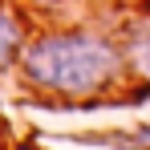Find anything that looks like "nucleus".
Instances as JSON below:
<instances>
[{
    "mask_svg": "<svg viewBox=\"0 0 150 150\" xmlns=\"http://www.w3.org/2000/svg\"><path fill=\"white\" fill-rule=\"evenodd\" d=\"M21 69L25 81L37 89H49L61 98H89L118 77L122 57L105 37L69 28V33H45L33 45H25Z\"/></svg>",
    "mask_w": 150,
    "mask_h": 150,
    "instance_id": "nucleus-1",
    "label": "nucleus"
},
{
    "mask_svg": "<svg viewBox=\"0 0 150 150\" xmlns=\"http://www.w3.org/2000/svg\"><path fill=\"white\" fill-rule=\"evenodd\" d=\"M16 53H21V28H16L12 16L0 12V65H8Z\"/></svg>",
    "mask_w": 150,
    "mask_h": 150,
    "instance_id": "nucleus-2",
    "label": "nucleus"
},
{
    "mask_svg": "<svg viewBox=\"0 0 150 150\" xmlns=\"http://www.w3.org/2000/svg\"><path fill=\"white\" fill-rule=\"evenodd\" d=\"M134 61H138L142 73H150V33H142V37L134 41Z\"/></svg>",
    "mask_w": 150,
    "mask_h": 150,
    "instance_id": "nucleus-3",
    "label": "nucleus"
},
{
    "mask_svg": "<svg viewBox=\"0 0 150 150\" xmlns=\"http://www.w3.org/2000/svg\"><path fill=\"white\" fill-rule=\"evenodd\" d=\"M134 142H138L134 150H150V126H142V130L134 134Z\"/></svg>",
    "mask_w": 150,
    "mask_h": 150,
    "instance_id": "nucleus-4",
    "label": "nucleus"
}]
</instances>
